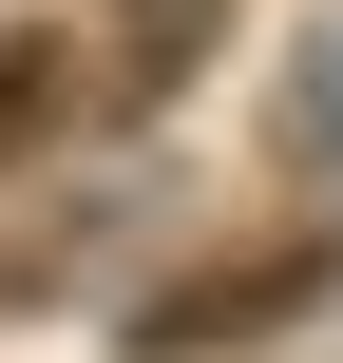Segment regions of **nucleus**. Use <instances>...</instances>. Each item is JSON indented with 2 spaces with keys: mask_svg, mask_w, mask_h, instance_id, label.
Listing matches in <instances>:
<instances>
[{
  "mask_svg": "<svg viewBox=\"0 0 343 363\" xmlns=\"http://www.w3.org/2000/svg\"><path fill=\"white\" fill-rule=\"evenodd\" d=\"M325 306H343V211H286V230L172 268V287L115 325V363H267V345H306Z\"/></svg>",
  "mask_w": 343,
  "mask_h": 363,
  "instance_id": "obj_1",
  "label": "nucleus"
},
{
  "mask_svg": "<svg viewBox=\"0 0 343 363\" xmlns=\"http://www.w3.org/2000/svg\"><path fill=\"white\" fill-rule=\"evenodd\" d=\"M229 19H248V0H115V19H95V96H134V115L191 96V77L229 57Z\"/></svg>",
  "mask_w": 343,
  "mask_h": 363,
  "instance_id": "obj_2",
  "label": "nucleus"
},
{
  "mask_svg": "<svg viewBox=\"0 0 343 363\" xmlns=\"http://www.w3.org/2000/svg\"><path fill=\"white\" fill-rule=\"evenodd\" d=\"M76 96H95V38H76V19H0V172H19Z\"/></svg>",
  "mask_w": 343,
  "mask_h": 363,
  "instance_id": "obj_3",
  "label": "nucleus"
},
{
  "mask_svg": "<svg viewBox=\"0 0 343 363\" xmlns=\"http://www.w3.org/2000/svg\"><path fill=\"white\" fill-rule=\"evenodd\" d=\"M267 153H286V172H343V0L306 19V57L267 77Z\"/></svg>",
  "mask_w": 343,
  "mask_h": 363,
  "instance_id": "obj_4",
  "label": "nucleus"
}]
</instances>
